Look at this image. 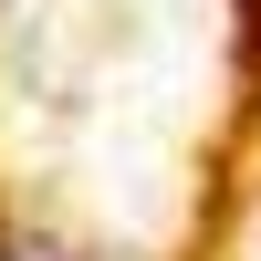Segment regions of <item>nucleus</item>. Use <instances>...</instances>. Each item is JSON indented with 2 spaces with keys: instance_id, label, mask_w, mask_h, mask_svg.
Segmentation results:
<instances>
[{
  "instance_id": "f257e3e1",
  "label": "nucleus",
  "mask_w": 261,
  "mask_h": 261,
  "mask_svg": "<svg viewBox=\"0 0 261 261\" xmlns=\"http://www.w3.org/2000/svg\"><path fill=\"white\" fill-rule=\"evenodd\" d=\"M0 261H73L53 230H0Z\"/></svg>"
}]
</instances>
